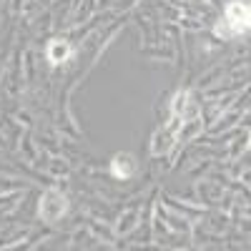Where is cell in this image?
<instances>
[{
  "instance_id": "1",
  "label": "cell",
  "mask_w": 251,
  "mask_h": 251,
  "mask_svg": "<svg viewBox=\"0 0 251 251\" xmlns=\"http://www.w3.org/2000/svg\"><path fill=\"white\" fill-rule=\"evenodd\" d=\"M249 30V5L246 3H231L226 8L224 23L216 28L219 35H241Z\"/></svg>"
},
{
  "instance_id": "2",
  "label": "cell",
  "mask_w": 251,
  "mask_h": 251,
  "mask_svg": "<svg viewBox=\"0 0 251 251\" xmlns=\"http://www.w3.org/2000/svg\"><path fill=\"white\" fill-rule=\"evenodd\" d=\"M133 169H136V163H133V158H131L128 153L116 156V158H113V166H111L113 176H118V178H128V176L133 174Z\"/></svg>"
},
{
  "instance_id": "3",
  "label": "cell",
  "mask_w": 251,
  "mask_h": 251,
  "mask_svg": "<svg viewBox=\"0 0 251 251\" xmlns=\"http://www.w3.org/2000/svg\"><path fill=\"white\" fill-rule=\"evenodd\" d=\"M66 55H68V46L66 43H53L50 46V60L53 63H60Z\"/></svg>"
}]
</instances>
